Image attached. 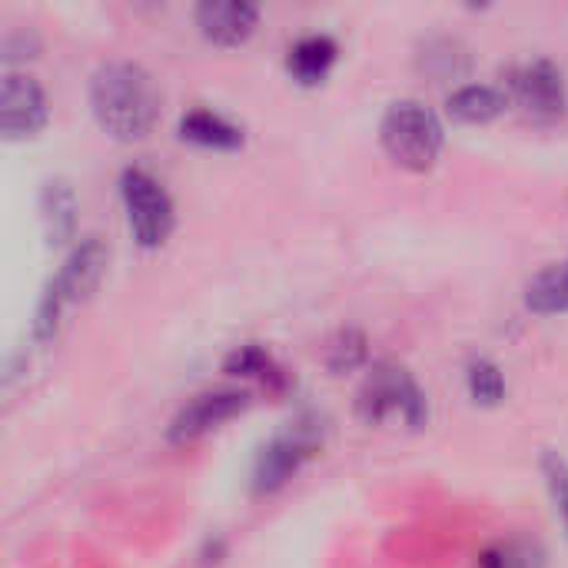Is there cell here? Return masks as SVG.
I'll return each instance as SVG.
<instances>
[{
	"label": "cell",
	"mask_w": 568,
	"mask_h": 568,
	"mask_svg": "<svg viewBox=\"0 0 568 568\" xmlns=\"http://www.w3.org/2000/svg\"><path fill=\"white\" fill-rule=\"evenodd\" d=\"M90 106L97 123L116 140H140L156 120L160 97L153 77L133 60H106L90 77Z\"/></svg>",
	"instance_id": "1"
},
{
	"label": "cell",
	"mask_w": 568,
	"mask_h": 568,
	"mask_svg": "<svg viewBox=\"0 0 568 568\" xmlns=\"http://www.w3.org/2000/svg\"><path fill=\"white\" fill-rule=\"evenodd\" d=\"M379 140L386 146V153L406 166V170H429L439 160L443 150V123L439 116L419 103V100H396L379 123Z\"/></svg>",
	"instance_id": "2"
},
{
	"label": "cell",
	"mask_w": 568,
	"mask_h": 568,
	"mask_svg": "<svg viewBox=\"0 0 568 568\" xmlns=\"http://www.w3.org/2000/svg\"><path fill=\"white\" fill-rule=\"evenodd\" d=\"M106 266V250L97 236H87L57 270V276L47 283L40 303H37V316H33V339H50L60 326V316L70 303L83 300L103 276Z\"/></svg>",
	"instance_id": "3"
},
{
	"label": "cell",
	"mask_w": 568,
	"mask_h": 568,
	"mask_svg": "<svg viewBox=\"0 0 568 568\" xmlns=\"http://www.w3.org/2000/svg\"><path fill=\"white\" fill-rule=\"evenodd\" d=\"M356 409L366 423H383L389 416H399L406 426H423L429 416L423 389L396 363H379L366 376V383L356 393Z\"/></svg>",
	"instance_id": "4"
},
{
	"label": "cell",
	"mask_w": 568,
	"mask_h": 568,
	"mask_svg": "<svg viewBox=\"0 0 568 568\" xmlns=\"http://www.w3.org/2000/svg\"><path fill=\"white\" fill-rule=\"evenodd\" d=\"M120 196H123V210H126L133 240L143 250L160 246L173 230V203H170V193L163 190V183L140 166H126L120 173Z\"/></svg>",
	"instance_id": "5"
},
{
	"label": "cell",
	"mask_w": 568,
	"mask_h": 568,
	"mask_svg": "<svg viewBox=\"0 0 568 568\" xmlns=\"http://www.w3.org/2000/svg\"><path fill=\"white\" fill-rule=\"evenodd\" d=\"M323 443V426L316 419H296L283 433H276L253 463V489L256 493H276L286 486L300 466L316 453Z\"/></svg>",
	"instance_id": "6"
},
{
	"label": "cell",
	"mask_w": 568,
	"mask_h": 568,
	"mask_svg": "<svg viewBox=\"0 0 568 568\" xmlns=\"http://www.w3.org/2000/svg\"><path fill=\"white\" fill-rule=\"evenodd\" d=\"M506 87H509V97L529 116L552 120V116L566 113V77H562V70L552 60H526V63L513 67Z\"/></svg>",
	"instance_id": "7"
},
{
	"label": "cell",
	"mask_w": 568,
	"mask_h": 568,
	"mask_svg": "<svg viewBox=\"0 0 568 568\" xmlns=\"http://www.w3.org/2000/svg\"><path fill=\"white\" fill-rule=\"evenodd\" d=\"M246 406H250V393L246 389H206V393H196L170 419L166 439L170 443H193V439L206 436L210 429H216L220 423H226L236 413H243Z\"/></svg>",
	"instance_id": "8"
},
{
	"label": "cell",
	"mask_w": 568,
	"mask_h": 568,
	"mask_svg": "<svg viewBox=\"0 0 568 568\" xmlns=\"http://www.w3.org/2000/svg\"><path fill=\"white\" fill-rule=\"evenodd\" d=\"M47 123V97L43 87L30 73H3L0 83V126L7 140L33 136Z\"/></svg>",
	"instance_id": "9"
},
{
	"label": "cell",
	"mask_w": 568,
	"mask_h": 568,
	"mask_svg": "<svg viewBox=\"0 0 568 568\" xmlns=\"http://www.w3.org/2000/svg\"><path fill=\"white\" fill-rule=\"evenodd\" d=\"M260 10L243 0H206L196 7V27L213 43H243L256 30Z\"/></svg>",
	"instance_id": "10"
},
{
	"label": "cell",
	"mask_w": 568,
	"mask_h": 568,
	"mask_svg": "<svg viewBox=\"0 0 568 568\" xmlns=\"http://www.w3.org/2000/svg\"><path fill=\"white\" fill-rule=\"evenodd\" d=\"M336 40L333 37H326V33H306V37H300L293 47H290V53H286V67H290V73H293V80H300V83H320L329 70H333V63H336Z\"/></svg>",
	"instance_id": "11"
},
{
	"label": "cell",
	"mask_w": 568,
	"mask_h": 568,
	"mask_svg": "<svg viewBox=\"0 0 568 568\" xmlns=\"http://www.w3.org/2000/svg\"><path fill=\"white\" fill-rule=\"evenodd\" d=\"M506 106H509V93H503L499 87H489V83H466V87L453 90L446 100L449 116H456L463 123H489Z\"/></svg>",
	"instance_id": "12"
},
{
	"label": "cell",
	"mask_w": 568,
	"mask_h": 568,
	"mask_svg": "<svg viewBox=\"0 0 568 568\" xmlns=\"http://www.w3.org/2000/svg\"><path fill=\"white\" fill-rule=\"evenodd\" d=\"M180 136L196 143V146H213V150H236L243 146V130L230 123L226 116L213 110H190L180 116Z\"/></svg>",
	"instance_id": "13"
},
{
	"label": "cell",
	"mask_w": 568,
	"mask_h": 568,
	"mask_svg": "<svg viewBox=\"0 0 568 568\" xmlns=\"http://www.w3.org/2000/svg\"><path fill=\"white\" fill-rule=\"evenodd\" d=\"M40 213L50 243H67L77 226V196L67 180H47L40 190Z\"/></svg>",
	"instance_id": "14"
},
{
	"label": "cell",
	"mask_w": 568,
	"mask_h": 568,
	"mask_svg": "<svg viewBox=\"0 0 568 568\" xmlns=\"http://www.w3.org/2000/svg\"><path fill=\"white\" fill-rule=\"evenodd\" d=\"M526 306L539 316L568 313V260L549 263L526 286Z\"/></svg>",
	"instance_id": "15"
},
{
	"label": "cell",
	"mask_w": 568,
	"mask_h": 568,
	"mask_svg": "<svg viewBox=\"0 0 568 568\" xmlns=\"http://www.w3.org/2000/svg\"><path fill=\"white\" fill-rule=\"evenodd\" d=\"M466 386L469 396L483 406H496L506 399V376L493 359H473L466 369Z\"/></svg>",
	"instance_id": "16"
},
{
	"label": "cell",
	"mask_w": 568,
	"mask_h": 568,
	"mask_svg": "<svg viewBox=\"0 0 568 568\" xmlns=\"http://www.w3.org/2000/svg\"><path fill=\"white\" fill-rule=\"evenodd\" d=\"M479 568H546V559L536 546L523 539H506L479 556Z\"/></svg>",
	"instance_id": "17"
},
{
	"label": "cell",
	"mask_w": 568,
	"mask_h": 568,
	"mask_svg": "<svg viewBox=\"0 0 568 568\" xmlns=\"http://www.w3.org/2000/svg\"><path fill=\"white\" fill-rule=\"evenodd\" d=\"M366 363V336L359 329H339L326 346V366L333 373H346Z\"/></svg>",
	"instance_id": "18"
},
{
	"label": "cell",
	"mask_w": 568,
	"mask_h": 568,
	"mask_svg": "<svg viewBox=\"0 0 568 568\" xmlns=\"http://www.w3.org/2000/svg\"><path fill=\"white\" fill-rule=\"evenodd\" d=\"M459 50V43L456 40H429L426 43V50L419 53V63H423V70H429L433 77H456V73H463V67H466V53H456Z\"/></svg>",
	"instance_id": "19"
},
{
	"label": "cell",
	"mask_w": 568,
	"mask_h": 568,
	"mask_svg": "<svg viewBox=\"0 0 568 568\" xmlns=\"http://www.w3.org/2000/svg\"><path fill=\"white\" fill-rule=\"evenodd\" d=\"M226 373H233V376H263V379L270 376V379L283 383V376H280V369L273 366L270 353H266L263 346H256V343L240 346L236 353H230V359H226Z\"/></svg>",
	"instance_id": "20"
},
{
	"label": "cell",
	"mask_w": 568,
	"mask_h": 568,
	"mask_svg": "<svg viewBox=\"0 0 568 568\" xmlns=\"http://www.w3.org/2000/svg\"><path fill=\"white\" fill-rule=\"evenodd\" d=\"M542 473H546L549 493H552L556 509H559V516H562V523H566L568 529V463L562 456L549 453V456L542 459Z\"/></svg>",
	"instance_id": "21"
}]
</instances>
